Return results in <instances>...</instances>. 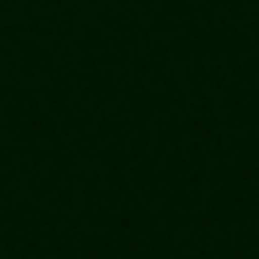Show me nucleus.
I'll return each mask as SVG.
<instances>
[]
</instances>
